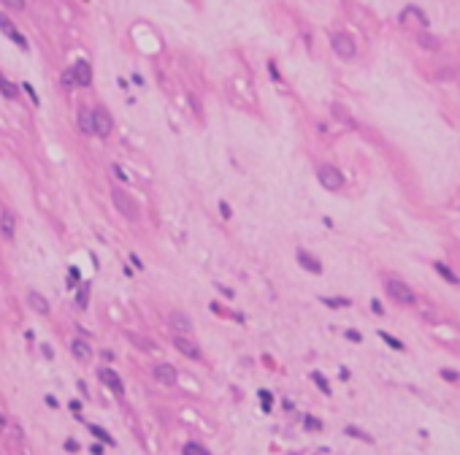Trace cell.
Segmentation results:
<instances>
[{
  "label": "cell",
  "mask_w": 460,
  "mask_h": 455,
  "mask_svg": "<svg viewBox=\"0 0 460 455\" xmlns=\"http://www.w3.org/2000/svg\"><path fill=\"white\" fill-rule=\"evenodd\" d=\"M111 201H114V206H117V211L125 217V220H130V222H136L138 217H141V211H138V203L133 198H130L128 193H125L122 187H114L111 190Z\"/></svg>",
  "instance_id": "obj_1"
},
{
  "label": "cell",
  "mask_w": 460,
  "mask_h": 455,
  "mask_svg": "<svg viewBox=\"0 0 460 455\" xmlns=\"http://www.w3.org/2000/svg\"><path fill=\"white\" fill-rule=\"evenodd\" d=\"M387 296L393 298L395 303H401V306H414V303H417L414 290L401 279H387Z\"/></svg>",
  "instance_id": "obj_2"
},
{
  "label": "cell",
  "mask_w": 460,
  "mask_h": 455,
  "mask_svg": "<svg viewBox=\"0 0 460 455\" xmlns=\"http://www.w3.org/2000/svg\"><path fill=\"white\" fill-rule=\"evenodd\" d=\"M317 179H320V184L325 190H341L344 187V174L336 168V165H330V163H322L320 168H317Z\"/></svg>",
  "instance_id": "obj_3"
},
{
  "label": "cell",
  "mask_w": 460,
  "mask_h": 455,
  "mask_svg": "<svg viewBox=\"0 0 460 455\" xmlns=\"http://www.w3.org/2000/svg\"><path fill=\"white\" fill-rule=\"evenodd\" d=\"M330 46L341 60H352V57L358 54V46H355V41L349 38V33H341V30L330 33Z\"/></svg>",
  "instance_id": "obj_4"
},
{
  "label": "cell",
  "mask_w": 460,
  "mask_h": 455,
  "mask_svg": "<svg viewBox=\"0 0 460 455\" xmlns=\"http://www.w3.org/2000/svg\"><path fill=\"white\" fill-rule=\"evenodd\" d=\"M174 347L179 350V353L184 355V358H189V360H200V347H198V342L195 339H189V336H184V333H176L174 336Z\"/></svg>",
  "instance_id": "obj_5"
},
{
  "label": "cell",
  "mask_w": 460,
  "mask_h": 455,
  "mask_svg": "<svg viewBox=\"0 0 460 455\" xmlns=\"http://www.w3.org/2000/svg\"><path fill=\"white\" fill-rule=\"evenodd\" d=\"M92 114H95V136H100V138L111 136V128H114V122H111V114H108L103 106L92 108Z\"/></svg>",
  "instance_id": "obj_6"
},
{
  "label": "cell",
  "mask_w": 460,
  "mask_h": 455,
  "mask_svg": "<svg viewBox=\"0 0 460 455\" xmlns=\"http://www.w3.org/2000/svg\"><path fill=\"white\" fill-rule=\"evenodd\" d=\"M152 377L157 379L160 385H176V379H179V371H176L171 363H157L152 368Z\"/></svg>",
  "instance_id": "obj_7"
},
{
  "label": "cell",
  "mask_w": 460,
  "mask_h": 455,
  "mask_svg": "<svg viewBox=\"0 0 460 455\" xmlns=\"http://www.w3.org/2000/svg\"><path fill=\"white\" fill-rule=\"evenodd\" d=\"M97 377H100V382L106 385V388H111L117 396H122V393H125L122 377H119L117 371H111V368H100V371H97Z\"/></svg>",
  "instance_id": "obj_8"
},
{
  "label": "cell",
  "mask_w": 460,
  "mask_h": 455,
  "mask_svg": "<svg viewBox=\"0 0 460 455\" xmlns=\"http://www.w3.org/2000/svg\"><path fill=\"white\" fill-rule=\"evenodd\" d=\"M73 79H76L79 87H90L92 84V68L87 60H79L76 65H73Z\"/></svg>",
  "instance_id": "obj_9"
},
{
  "label": "cell",
  "mask_w": 460,
  "mask_h": 455,
  "mask_svg": "<svg viewBox=\"0 0 460 455\" xmlns=\"http://www.w3.org/2000/svg\"><path fill=\"white\" fill-rule=\"evenodd\" d=\"M0 30H3V36H5V38H11V41H16V44L22 46V49H27V41H25V38L19 36V30H16V27L11 25V19H8V16H5V14H0Z\"/></svg>",
  "instance_id": "obj_10"
},
{
  "label": "cell",
  "mask_w": 460,
  "mask_h": 455,
  "mask_svg": "<svg viewBox=\"0 0 460 455\" xmlns=\"http://www.w3.org/2000/svg\"><path fill=\"white\" fill-rule=\"evenodd\" d=\"M295 257H298V263H301V266L306 268L309 274H317V276L322 274V263H320L314 255H309L306 250H298V255H295Z\"/></svg>",
  "instance_id": "obj_11"
},
{
  "label": "cell",
  "mask_w": 460,
  "mask_h": 455,
  "mask_svg": "<svg viewBox=\"0 0 460 455\" xmlns=\"http://www.w3.org/2000/svg\"><path fill=\"white\" fill-rule=\"evenodd\" d=\"M14 230H16V217L11 209H3L0 211V233L5 236V239H14Z\"/></svg>",
  "instance_id": "obj_12"
},
{
  "label": "cell",
  "mask_w": 460,
  "mask_h": 455,
  "mask_svg": "<svg viewBox=\"0 0 460 455\" xmlns=\"http://www.w3.org/2000/svg\"><path fill=\"white\" fill-rule=\"evenodd\" d=\"M71 353H73V358L82 360V363H87V360L92 358V347L84 342V339H73L71 342Z\"/></svg>",
  "instance_id": "obj_13"
},
{
  "label": "cell",
  "mask_w": 460,
  "mask_h": 455,
  "mask_svg": "<svg viewBox=\"0 0 460 455\" xmlns=\"http://www.w3.org/2000/svg\"><path fill=\"white\" fill-rule=\"evenodd\" d=\"M76 119H79V128H82V133H95V114L90 111V108H79V114H76Z\"/></svg>",
  "instance_id": "obj_14"
},
{
  "label": "cell",
  "mask_w": 460,
  "mask_h": 455,
  "mask_svg": "<svg viewBox=\"0 0 460 455\" xmlns=\"http://www.w3.org/2000/svg\"><path fill=\"white\" fill-rule=\"evenodd\" d=\"M171 328H174L176 333H189L192 331V320H189L184 312H174L171 314Z\"/></svg>",
  "instance_id": "obj_15"
},
{
  "label": "cell",
  "mask_w": 460,
  "mask_h": 455,
  "mask_svg": "<svg viewBox=\"0 0 460 455\" xmlns=\"http://www.w3.org/2000/svg\"><path fill=\"white\" fill-rule=\"evenodd\" d=\"M433 268H436V274H439L441 279H447V282H450V285H458V282H460V276H458L455 271H452V268L447 266V263L436 260V263H433Z\"/></svg>",
  "instance_id": "obj_16"
},
{
  "label": "cell",
  "mask_w": 460,
  "mask_h": 455,
  "mask_svg": "<svg viewBox=\"0 0 460 455\" xmlns=\"http://www.w3.org/2000/svg\"><path fill=\"white\" fill-rule=\"evenodd\" d=\"M27 303H30L38 314H49V301H46L41 293H30V296H27Z\"/></svg>",
  "instance_id": "obj_17"
},
{
  "label": "cell",
  "mask_w": 460,
  "mask_h": 455,
  "mask_svg": "<svg viewBox=\"0 0 460 455\" xmlns=\"http://www.w3.org/2000/svg\"><path fill=\"white\" fill-rule=\"evenodd\" d=\"M417 44L422 46V49H428V51H439V38H433L430 33H417Z\"/></svg>",
  "instance_id": "obj_18"
},
{
  "label": "cell",
  "mask_w": 460,
  "mask_h": 455,
  "mask_svg": "<svg viewBox=\"0 0 460 455\" xmlns=\"http://www.w3.org/2000/svg\"><path fill=\"white\" fill-rule=\"evenodd\" d=\"M182 455H211V453L198 442H187V445H182Z\"/></svg>",
  "instance_id": "obj_19"
},
{
  "label": "cell",
  "mask_w": 460,
  "mask_h": 455,
  "mask_svg": "<svg viewBox=\"0 0 460 455\" xmlns=\"http://www.w3.org/2000/svg\"><path fill=\"white\" fill-rule=\"evenodd\" d=\"M344 434L347 436H355V439H360V442H368V445H371V434H366V431H360V428H355V425H347V428H344Z\"/></svg>",
  "instance_id": "obj_20"
},
{
  "label": "cell",
  "mask_w": 460,
  "mask_h": 455,
  "mask_svg": "<svg viewBox=\"0 0 460 455\" xmlns=\"http://www.w3.org/2000/svg\"><path fill=\"white\" fill-rule=\"evenodd\" d=\"M379 336H382V342H384V344H390L393 350H406V347H404V342H398V339H395L393 333H387V331H379Z\"/></svg>",
  "instance_id": "obj_21"
},
{
  "label": "cell",
  "mask_w": 460,
  "mask_h": 455,
  "mask_svg": "<svg viewBox=\"0 0 460 455\" xmlns=\"http://www.w3.org/2000/svg\"><path fill=\"white\" fill-rule=\"evenodd\" d=\"M312 379H314V385H317V388L322 390V393H327V396H330V385H327V379L322 377L320 371H312Z\"/></svg>",
  "instance_id": "obj_22"
},
{
  "label": "cell",
  "mask_w": 460,
  "mask_h": 455,
  "mask_svg": "<svg viewBox=\"0 0 460 455\" xmlns=\"http://www.w3.org/2000/svg\"><path fill=\"white\" fill-rule=\"evenodd\" d=\"M0 92H3V98H8V101L16 98V87L11 82H5V79H0Z\"/></svg>",
  "instance_id": "obj_23"
},
{
  "label": "cell",
  "mask_w": 460,
  "mask_h": 455,
  "mask_svg": "<svg viewBox=\"0 0 460 455\" xmlns=\"http://www.w3.org/2000/svg\"><path fill=\"white\" fill-rule=\"evenodd\" d=\"M90 431L97 436V439H103V442H106V445H114V439H111V436H108L103 428H97V425H92V423H90Z\"/></svg>",
  "instance_id": "obj_24"
},
{
  "label": "cell",
  "mask_w": 460,
  "mask_h": 455,
  "mask_svg": "<svg viewBox=\"0 0 460 455\" xmlns=\"http://www.w3.org/2000/svg\"><path fill=\"white\" fill-rule=\"evenodd\" d=\"M322 301H325L327 306H349V303H352L349 298H322Z\"/></svg>",
  "instance_id": "obj_25"
},
{
  "label": "cell",
  "mask_w": 460,
  "mask_h": 455,
  "mask_svg": "<svg viewBox=\"0 0 460 455\" xmlns=\"http://www.w3.org/2000/svg\"><path fill=\"white\" fill-rule=\"evenodd\" d=\"M303 425H306V428H312V431H320L322 428V423L317 417H312V414H306V417H303Z\"/></svg>",
  "instance_id": "obj_26"
},
{
  "label": "cell",
  "mask_w": 460,
  "mask_h": 455,
  "mask_svg": "<svg viewBox=\"0 0 460 455\" xmlns=\"http://www.w3.org/2000/svg\"><path fill=\"white\" fill-rule=\"evenodd\" d=\"M441 377H444L447 382H452V385H455L458 379H460V374H458V371H452V368H441Z\"/></svg>",
  "instance_id": "obj_27"
},
{
  "label": "cell",
  "mask_w": 460,
  "mask_h": 455,
  "mask_svg": "<svg viewBox=\"0 0 460 455\" xmlns=\"http://www.w3.org/2000/svg\"><path fill=\"white\" fill-rule=\"evenodd\" d=\"M76 279H82L79 268H76V266H73V268H68V287H73V285H76Z\"/></svg>",
  "instance_id": "obj_28"
},
{
  "label": "cell",
  "mask_w": 460,
  "mask_h": 455,
  "mask_svg": "<svg viewBox=\"0 0 460 455\" xmlns=\"http://www.w3.org/2000/svg\"><path fill=\"white\" fill-rule=\"evenodd\" d=\"M87 293H90V287H87V285H84V287H82V290H79V296H76V303H79V306H82V309H84V306H87Z\"/></svg>",
  "instance_id": "obj_29"
},
{
  "label": "cell",
  "mask_w": 460,
  "mask_h": 455,
  "mask_svg": "<svg viewBox=\"0 0 460 455\" xmlns=\"http://www.w3.org/2000/svg\"><path fill=\"white\" fill-rule=\"evenodd\" d=\"M62 84H65V87H73V84H76V79H73V68H68V71L62 73Z\"/></svg>",
  "instance_id": "obj_30"
},
{
  "label": "cell",
  "mask_w": 460,
  "mask_h": 455,
  "mask_svg": "<svg viewBox=\"0 0 460 455\" xmlns=\"http://www.w3.org/2000/svg\"><path fill=\"white\" fill-rule=\"evenodd\" d=\"M3 5H8L14 11H25V0H3Z\"/></svg>",
  "instance_id": "obj_31"
},
{
  "label": "cell",
  "mask_w": 460,
  "mask_h": 455,
  "mask_svg": "<svg viewBox=\"0 0 460 455\" xmlns=\"http://www.w3.org/2000/svg\"><path fill=\"white\" fill-rule=\"evenodd\" d=\"M260 401H263V409H271V393H268V390H260Z\"/></svg>",
  "instance_id": "obj_32"
},
{
  "label": "cell",
  "mask_w": 460,
  "mask_h": 455,
  "mask_svg": "<svg viewBox=\"0 0 460 455\" xmlns=\"http://www.w3.org/2000/svg\"><path fill=\"white\" fill-rule=\"evenodd\" d=\"M65 450H68V453H76V450H79V442H76V439H68V442H65Z\"/></svg>",
  "instance_id": "obj_33"
},
{
  "label": "cell",
  "mask_w": 460,
  "mask_h": 455,
  "mask_svg": "<svg viewBox=\"0 0 460 455\" xmlns=\"http://www.w3.org/2000/svg\"><path fill=\"white\" fill-rule=\"evenodd\" d=\"M347 339H352L355 344H360V342H363V336H360L358 331H347Z\"/></svg>",
  "instance_id": "obj_34"
},
{
  "label": "cell",
  "mask_w": 460,
  "mask_h": 455,
  "mask_svg": "<svg viewBox=\"0 0 460 455\" xmlns=\"http://www.w3.org/2000/svg\"><path fill=\"white\" fill-rule=\"evenodd\" d=\"M25 92H27V95H30V101H33V103H36V106H38V95H36V90H33L30 84H25Z\"/></svg>",
  "instance_id": "obj_35"
},
{
  "label": "cell",
  "mask_w": 460,
  "mask_h": 455,
  "mask_svg": "<svg viewBox=\"0 0 460 455\" xmlns=\"http://www.w3.org/2000/svg\"><path fill=\"white\" fill-rule=\"evenodd\" d=\"M220 211H222V217H225V220H230V206L225 203V201H220Z\"/></svg>",
  "instance_id": "obj_36"
},
{
  "label": "cell",
  "mask_w": 460,
  "mask_h": 455,
  "mask_svg": "<svg viewBox=\"0 0 460 455\" xmlns=\"http://www.w3.org/2000/svg\"><path fill=\"white\" fill-rule=\"evenodd\" d=\"M111 171H114V176H117V179H122V182L128 179V176H125V171L119 168V165H111Z\"/></svg>",
  "instance_id": "obj_37"
},
{
  "label": "cell",
  "mask_w": 460,
  "mask_h": 455,
  "mask_svg": "<svg viewBox=\"0 0 460 455\" xmlns=\"http://www.w3.org/2000/svg\"><path fill=\"white\" fill-rule=\"evenodd\" d=\"M371 309H373V314H384V309H382V303L376 301V298H373L371 301Z\"/></svg>",
  "instance_id": "obj_38"
},
{
  "label": "cell",
  "mask_w": 460,
  "mask_h": 455,
  "mask_svg": "<svg viewBox=\"0 0 460 455\" xmlns=\"http://www.w3.org/2000/svg\"><path fill=\"white\" fill-rule=\"evenodd\" d=\"M220 293H222V296H225V298H233V296H235V293L230 290V287H220Z\"/></svg>",
  "instance_id": "obj_39"
},
{
  "label": "cell",
  "mask_w": 460,
  "mask_h": 455,
  "mask_svg": "<svg viewBox=\"0 0 460 455\" xmlns=\"http://www.w3.org/2000/svg\"><path fill=\"white\" fill-rule=\"evenodd\" d=\"M46 404H49L51 409H54V406H57V399H54V396H46Z\"/></svg>",
  "instance_id": "obj_40"
},
{
  "label": "cell",
  "mask_w": 460,
  "mask_h": 455,
  "mask_svg": "<svg viewBox=\"0 0 460 455\" xmlns=\"http://www.w3.org/2000/svg\"><path fill=\"white\" fill-rule=\"evenodd\" d=\"M92 455H103V447L100 445H92Z\"/></svg>",
  "instance_id": "obj_41"
},
{
  "label": "cell",
  "mask_w": 460,
  "mask_h": 455,
  "mask_svg": "<svg viewBox=\"0 0 460 455\" xmlns=\"http://www.w3.org/2000/svg\"><path fill=\"white\" fill-rule=\"evenodd\" d=\"M0 431H5V417L0 414Z\"/></svg>",
  "instance_id": "obj_42"
}]
</instances>
